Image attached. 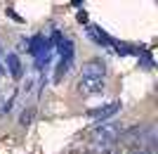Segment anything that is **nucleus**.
<instances>
[{"instance_id":"obj_3","label":"nucleus","mask_w":158,"mask_h":154,"mask_svg":"<svg viewBox=\"0 0 158 154\" xmlns=\"http://www.w3.org/2000/svg\"><path fill=\"white\" fill-rule=\"evenodd\" d=\"M57 45H59V67H57L54 78L59 81L61 76L71 69V62H73V43H71V40H66V38H61Z\"/></svg>"},{"instance_id":"obj_4","label":"nucleus","mask_w":158,"mask_h":154,"mask_svg":"<svg viewBox=\"0 0 158 154\" xmlns=\"http://www.w3.org/2000/svg\"><path fill=\"white\" fill-rule=\"evenodd\" d=\"M118 109H120V102L113 100V102H109V104H102V107H97V109H90V112H87V116L104 123V121H111L113 116L118 114Z\"/></svg>"},{"instance_id":"obj_7","label":"nucleus","mask_w":158,"mask_h":154,"mask_svg":"<svg viewBox=\"0 0 158 154\" xmlns=\"http://www.w3.org/2000/svg\"><path fill=\"white\" fill-rule=\"evenodd\" d=\"M31 119H33V109L24 112V114H21V126H28V123H31Z\"/></svg>"},{"instance_id":"obj_2","label":"nucleus","mask_w":158,"mask_h":154,"mask_svg":"<svg viewBox=\"0 0 158 154\" xmlns=\"http://www.w3.org/2000/svg\"><path fill=\"white\" fill-rule=\"evenodd\" d=\"M120 133H123V126L118 121H104L102 126L92 130V145L94 147H109L120 138Z\"/></svg>"},{"instance_id":"obj_5","label":"nucleus","mask_w":158,"mask_h":154,"mask_svg":"<svg viewBox=\"0 0 158 154\" xmlns=\"http://www.w3.org/2000/svg\"><path fill=\"white\" fill-rule=\"evenodd\" d=\"M5 62H7V69H10L12 78H14V81H19V78H21V62H19V57H17L14 52H10Z\"/></svg>"},{"instance_id":"obj_6","label":"nucleus","mask_w":158,"mask_h":154,"mask_svg":"<svg viewBox=\"0 0 158 154\" xmlns=\"http://www.w3.org/2000/svg\"><path fill=\"white\" fill-rule=\"evenodd\" d=\"M90 36H92V40L97 45H116V40H113L111 36H106L104 31L97 29V26H90Z\"/></svg>"},{"instance_id":"obj_1","label":"nucleus","mask_w":158,"mask_h":154,"mask_svg":"<svg viewBox=\"0 0 158 154\" xmlns=\"http://www.w3.org/2000/svg\"><path fill=\"white\" fill-rule=\"evenodd\" d=\"M104 76H106V64L104 59H90L80 71L78 90L83 95H94L104 88Z\"/></svg>"}]
</instances>
